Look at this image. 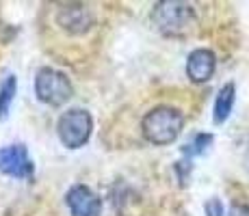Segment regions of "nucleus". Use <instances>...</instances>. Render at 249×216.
I'll list each match as a JSON object with an SVG mask.
<instances>
[{"label":"nucleus","instance_id":"7ed1b4c3","mask_svg":"<svg viewBox=\"0 0 249 216\" xmlns=\"http://www.w3.org/2000/svg\"><path fill=\"white\" fill-rule=\"evenodd\" d=\"M35 93L39 102L48 104V106H63L74 95V86L63 71L41 67L35 76Z\"/></svg>","mask_w":249,"mask_h":216},{"label":"nucleus","instance_id":"f257e3e1","mask_svg":"<svg viewBox=\"0 0 249 216\" xmlns=\"http://www.w3.org/2000/svg\"><path fill=\"white\" fill-rule=\"evenodd\" d=\"M184 115L174 106H156L143 117V136L152 145H171L182 134Z\"/></svg>","mask_w":249,"mask_h":216},{"label":"nucleus","instance_id":"f03ea898","mask_svg":"<svg viewBox=\"0 0 249 216\" xmlns=\"http://www.w3.org/2000/svg\"><path fill=\"white\" fill-rule=\"evenodd\" d=\"M93 132V117L85 108H70L56 121V134L59 141L68 150H78L91 138Z\"/></svg>","mask_w":249,"mask_h":216},{"label":"nucleus","instance_id":"f8f14e48","mask_svg":"<svg viewBox=\"0 0 249 216\" xmlns=\"http://www.w3.org/2000/svg\"><path fill=\"white\" fill-rule=\"evenodd\" d=\"M204 210H206V216H223V203L217 199V197L206 201Z\"/></svg>","mask_w":249,"mask_h":216},{"label":"nucleus","instance_id":"1a4fd4ad","mask_svg":"<svg viewBox=\"0 0 249 216\" xmlns=\"http://www.w3.org/2000/svg\"><path fill=\"white\" fill-rule=\"evenodd\" d=\"M234 102H236V86H234V83L223 84L221 89H219L217 100H214L213 121L217 123V126H221V123L228 121L230 113H232V108H234Z\"/></svg>","mask_w":249,"mask_h":216},{"label":"nucleus","instance_id":"9d476101","mask_svg":"<svg viewBox=\"0 0 249 216\" xmlns=\"http://www.w3.org/2000/svg\"><path fill=\"white\" fill-rule=\"evenodd\" d=\"M16 89H18L16 76L9 74L7 78L2 80V84H0V121L7 119L9 108H11V102H13V98H16Z\"/></svg>","mask_w":249,"mask_h":216},{"label":"nucleus","instance_id":"39448f33","mask_svg":"<svg viewBox=\"0 0 249 216\" xmlns=\"http://www.w3.org/2000/svg\"><path fill=\"white\" fill-rule=\"evenodd\" d=\"M93 22H95V17L87 4L68 2L56 9V24L68 35H85L87 31H91Z\"/></svg>","mask_w":249,"mask_h":216},{"label":"nucleus","instance_id":"ddd939ff","mask_svg":"<svg viewBox=\"0 0 249 216\" xmlns=\"http://www.w3.org/2000/svg\"><path fill=\"white\" fill-rule=\"evenodd\" d=\"M228 216H249V205H232Z\"/></svg>","mask_w":249,"mask_h":216},{"label":"nucleus","instance_id":"9b49d317","mask_svg":"<svg viewBox=\"0 0 249 216\" xmlns=\"http://www.w3.org/2000/svg\"><path fill=\"white\" fill-rule=\"evenodd\" d=\"M213 145V136L210 134H197L191 145H186V153H206L208 147Z\"/></svg>","mask_w":249,"mask_h":216},{"label":"nucleus","instance_id":"6e6552de","mask_svg":"<svg viewBox=\"0 0 249 216\" xmlns=\"http://www.w3.org/2000/svg\"><path fill=\"white\" fill-rule=\"evenodd\" d=\"M214 69H217V56L208 48H197L189 54L186 59V76L191 78V83L202 84L208 83L213 78Z\"/></svg>","mask_w":249,"mask_h":216},{"label":"nucleus","instance_id":"423d86ee","mask_svg":"<svg viewBox=\"0 0 249 216\" xmlns=\"http://www.w3.org/2000/svg\"><path fill=\"white\" fill-rule=\"evenodd\" d=\"M0 173L18 180L33 177V160L24 145H7L0 150Z\"/></svg>","mask_w":249,"mask_h":216},{"label":"nucleus","instance_id":"20e7f679","mask_svg":"<svg viewBox=\"0 0 249 216\" xmlns=\"http://www.w3.org/2000/svg\"><path fill=\"white\" fill-rule=\"evenodd\" d=\"M195 13L191 9V4L186 2H176V0H169V2H159L152 11V22L156 24V28L167 37L174 35H182L186 28L191 26Z\"/></svg>","mask_w":249,"mask_h":216},{"label":"nucleus","instance_id":"0eeeda50","mask_svg":"<svg viewBox=\"0 0 249 216\" xmlns=\"http://www.w3.org/2000/svg\"><path fill=\"white\" fill-rule=\"evenodd\" d=\"M65 203H68L71 216H100L102 214V201L91 188L83 184L71 186L65 195Z\"/></svg>","mask_w":249,"mask_h":216}]
</instances>
